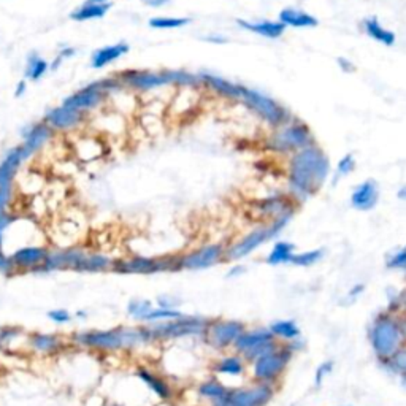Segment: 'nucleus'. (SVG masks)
<instances>
[{
	"label": "nucleus",
	"mask_w": 406,
	"mask_h": 406,
	"mask_svg": "<svg viewBox=\"0 0 406 406\" xmlns=\"http://www.w3.org/2000/svg\"><path fill=\"white\" fill-rule=\"evenodd\" d=\"M200 80L205 81L211 89L219 92V94H223L225 97H232V98H241V86L239 84L230 83V81L219 78L216 77V75H211V73H202Z\"/></svg>",
	"instance_id": "obj_33"
},
{
	"label": "nucleus",
	"mask_w": 406,
	"mask_h": 406,
	"mask_svg": "<svg viewBox=\"0 0 406 406\" xmlns=\"http://www.w3.org/2000/svg\"><path fill=\"white\" fill-rule=\"evenodd\" d=\"M379 365L387 373L398 376L400 379H406V343L400 346L386 361L379 362Z\"/></svg>",
	"instance_id": "obj_34"
},
{
	"label": "nucleus",
	"mask_w": 406,
	"mask_h": 406,
	"mask_svg": "<svg viewBox=\"0 0 406 406\" xmlns=\"http://www.w3.org/2000/svg\"><path fill=\"white\" fill-rule=\"evenodd\" d=\"M405 295H406V287H405Z\"/></svg>",
	"instance_id": "obj_60"
},
{
	"label": "nucleus",
	"mask_w": 406,
	"mask_h": 406,
	"mask_svg": "<svg viewBox=\"0 0 406 406\" xmlns=\"http://www.w3.org/2000/svg\"><path fill=\"white\" fill-rule=\"evenodd\" d=\"M379 197L381 193L378 183H376L375 179L368 178L352 189L349 202L354 210L368 213L378 206Z\"/></svg>",
	"instance_id": "obj_23"
},
{
	"label": "nucleus",
	"mask_w": 406,
	"mask_h": 406,
	"mask_svg": "<svg viewBox=\"0 0 406 406\" xmlns=\"http://www.w3.org/2000/svg\"><path fill=\"white\" fill-rule=\"evenodd\" d=\"M363 29H365V32H367V36L370 38H373V40H376V42H379V43L386 45V46H392L393 43H396V40H397L396 33L382 27L379 24V21L376 18L365 20Z\"/></svg>",
	"instance_id": "obj_36"
},
{
	"label": "nucleus",
	"mask_w": 406,
	"mask_h": 406,
	"mask_svg": "<svg viewBox=\"0 0 406 406\" xmlns=\"http://www.w3.org/2000/svg\"><path fill=\"white\" fill-rule=\"evenodd\" d=\"M135 376L143 382L144 387L149 389V391L160 400V402L172 403L173 400H175L176 397L175 386H173L164 375H160L159 371L149 368L146 365H142V367H137Z\"/></svg>",
	"instance_id": "obj_18"
},
{
	"label": "nucleus",
	"mask_w": 406,
	"mask_h": 406,
	"mask_svg": "<svg viewBox=\"0 0 406 406\" xmlns=\"http://www.w3.org/2000/svg\"><path fill=\"white\" fill-rule=\"evenodd\" d=\"M280 22H283L284 26H291V27H316L319 24V21L308 13L301 10H294V8H284L280 13Z\"/></svg>",
	"instance_id": "obj_32"
},
{
	"label": "nucleus",
	"mask_w": 406,
	"mask_h": 406,
	"mask_svg": "<svg viewBox=\"0 0 406 406\" xmlns=\"http://www.w3.org/2000/svg\"><path fill=\"white\" fill-rule=\"evenodd\" d=\"M248 326L239 319H224V317H214L208 322L205 335H203L202 341L214 352L223 354L232 351L235 341L243 333Z\"/></svg>",
	"instance_id": "obj_7"
},
{
	"label": "nucleus",
	"mask_w": 406,
	"mask_h": 406,
	"mask_svg": "<svg viewBox=\"0 0 406 406\" xmlns=\"http://www.w3.org/2000/svg\"><path fill=\"white\" fill-rule=\"evenodd\" d=\"M225 248L227 246L224 243H205V245L190 249L188 253L179 254L181 271L208 270L225 262Z\"/></svg>",
	"instance_id": "obj_11"
},
{
	"label": "nucleus",
	"mask_w": 406,
	"mask_h": 406,
	"mask_svg": "<svg viewBox=\"0 0 406 406\" xmlns=\"http://www.w3.org/2000/svg\"><path fill=\"white\" fill-rule=\"evenodd\" d=\"M73 54H75V50L73 48H66V50L59 51V54H57V57L54 59V62H53V66H51V68H53V70H57L61 63L63 61H66V59H68V57H72Z\"/></svg>",
	"instance_id": "obj_53"
},
{
	"label": "nucleus",
	"mask_w": 406,
	"mask_h": 406,
	"mask_svg": "<svg viewBox=\"0 0 406 406\" xmlns=\"http://www.w3.org/2000/svg\"><path fill=\"white\" fill-rule=\"evenodd\" d=\"M295 256V245L287 240H278L273 243V248L270 249L265 256V264L270 266L291 265Z\"/></svg>",
	"instance_id": "obj_29"
},
{
	"label": "nucleus",
	"mask_w": 406,
	"mask_h": 406,
	"mask_svg": "<svg viewBox=\"0 0 406 406\" xmlns=\"http://www.w3.org/2000/svg\"><path fill=\"white\" fill-rule=\"evenodd\" d=\"M241 98L248 103V105L253 107L254 112H256L260 118L265 119L270 126L276 127V129L287 123L289 119L287 110L278 105L273 98L246 88H241Z\"/></svg>",
	"instance_id": "obj_14"
},
{
	"label": "nucleus",
	"mask_w": 406,
	"mask_h": 406,
	"mask_svg": "<svg viewBox=\"0 0 406 406\" xmlns=\"http://www.w3.org/2000/svg\"><path fill=\"white\" fill-rule=\"evenodd\" d=\"M197 397L208 406H225L230 402L232 387L225 384L218 376H208V378L197 382L195 386Z\"/></svg>",
	"instance_id": "obj_19"
},
{
	"label": "nucleus",
	"mask_w": 406,
	"mask_h": 406,
	"mask_svg": "<svg viewBox=\"0 0 406 406\" xmlns=\"http://www.w3.org/2000/svg\"><path fill=\"white\" fill-rule=\"evenodd\" d=\"M153 301L146 299H133L127 305V315H129L133 321L137 322H144L148 313L153 310Z\"/></svg>",
	"instance_id": "obj_39"
},
{
	"label": "nucleus",
	"mask_w": 406,
	"mask_h": 406,
	"mask_svg": "<svg viewBox=\"0 0 406 406\" xmlns=\"http://www.w3.org/2000/svg\"><path fill=\"white\" fill-rule=\"evenodd\" d=\"M225 406H232V405H225Z\"/></svg>",
	"instance_id": "obj_61"
},
{
	"label": "nucleus",
	"mask_w": 406,
	"mask_h": 406,
	"mask_svg": "<svg viewBox=\"0 0 406 406\" xmlns=\"http://www.w3.org/2000/svg\"><path fill=\"white\" fill-rule=\"evenodd\" d=\"M248 273V266L241 262H234L227 271V278H240Z\"/></svg>",
	"instance_id": "obj_52"
},
{
	"label": "nucleus",
	"mask_w": 406,
	"mask_h": 406,
	"mask_svg": "<svg viewBox=\"0 0 406 406\" xmlns=\"http://www.w3.org/2000/svg\"><path fill=\"white\" fill-rule=\"evenodd\" d=\"M278 392V386L265 384V382L251 381L246 384L232 387L230 402L232 406H269L273 402Z\"/></svg>",
	"instance_id": "obj_12"
},
{
	"label": "nucleus",
	"mask_w": 406,
	"mask_h": 406,
	"mask_svg": "<svg viewBox=\"0 0 406 406\" xmlns=\"http://www.w3.org/2000/svg\"><path fill=\"white\" fill-rule=\"evenodd\" d=\"M96 121L98 123V132L107 133V135H119V133L126 130L124 114L114 112V110L100 113L96 118Z\"/></svg>",
	"instance_id": "obj_31"
},
{
	"label": "nucleus",
	"mask_w": 406,
	"mask_h": 406,
	"mask_svg": "<svg viewBox=\"0 0 406 406\" xmlns=\"http://www.w3.org/2000/svg\"><path fill=\"white\" fill-rule=\"evenodd\" d=\"M29 346L38 354H57L63 349V340L54 333H33L29 336Z\"/></svg>",
	"instance_id": "obj_28"
},
{
	"label": "nucleus",
	"mask_w": 406,
	"mask_h": 406,
	"mask_svg": "<svg viewBox=\"0 0 406 406\" xmlns=\"http://www.w3.org/2000/svg\"><path fill=\"white\" fill-rule=\"evenodd\" d=\"M144 3L148 5V7H153V8H160V7H164V5H167L170 0H143Z\"/></svg>",
	"instance_id": "obj_54"
},
{
	"label": "nucleus",
	"mask_w": 406,
	"mask_h": 406,
	"mask_svg": "<svg viewBox=\"0 0 406 406\" xmlns=\"http://www.w3.org/2000/svg\"><path fill=\"white\" fill-rule=\"evenodd\" d=\"M110 8H112V3H89V2H86L83 7L75 10L73 13H70V20L78 21V22L98 20V18H103Z\"/></svg>",
	"instance_id": "obj_35"
},
{
	"label": "nucleus",
	"mask_w": 406,
	"mask_h": 406,
	"mask_svg": "<svg viewBox=\"0 0 406 406\" xmlns=\"http://www.w3.org/2000/svg\"><path fill=\"white\" fill-rule=\"evenodd\" d=\"M121 81H123L124 88L137 92H151L156 89L164 88V86L170 84L165 72L164 73H153V72H138L129 70L121 75Z\"/></svg>",
	"instance_id": "obj_20"
},
{
	"label": "nucleus",
	"mask_w": 406,
	"mask_h": 406,
	"mask_svg": "<svg viewBox=\"0 0 406 406\" xmlns=\"http://www.w3.org/2000/svg\"><path fill=\"white\" fill-rule=\"evenodd\" d=\"M356 158H354L352 154H345L343 158L338 160V164H336V173H335V181L338 178H345V176H349L351 173L356 170Z\"/></svg>",
	"instance_id": "obj_45"
},
{
	"label": "nucleus",
	"mask_w": 406,
	"mask_h": 406,
	"mask_svg": "<svg viewBox=\"0 0 406 406\" xmlns=\"http://www.w3.org/2000/svg\"><path fill=\"white\" fill-rule=\"evenodd\" d=\"M84 113L78 112V110L68 108L66 105H61L48 112V114L45 116L43 123L48 124L54 132H73L81 124H84Z\"/></svg>",
	"instance_id": "obj_22"
},
{
	"label": "nucleus",
	"mask_w": 406,
	"mask_h": 406,
	"mask_svg": "<svg viewBox=\"0 0 406 406\" xmlns=\"http://www.w3.org/2000/svg\"><path fill=\"white\" fill-rule=\"evenodd\" d=\"M313 144V133L308 126L295 123L278 127L269 140V148L278 154H294Z\"/></svg>",
	"instance_id": "obj_10"
},
{
	"label": "nucleus",
	"mask_w": 406,
	"mask_h": 406,
	"mask_svg": "<svg viewBox=\"0 0 406 406\" xmlns=\"http://www.w3.org/2000/svg\"><path fill=\"white\" fill-rule=\"evenodd\" d=\"M269 330L271 335L275 336L278 343L283 345L291 343V341L297 340L301 336V330L297 321H294V319H278V321H273L270 324Z\"/></svg>",
	"instance_id": "obj_26"
},
{
	"label": "nucleus",
	"mask_w": 406,
	"mask_h": 406,
	"mask_svg": "<svg viewBox=\"0 0 406 406\" xmlns=\"http://www.w3.org/2000/svg\"><path fill=\"white\" fill-rule=\"evenodd\" d=\"M397 197L400 200H403V202H406V184H403L402 188L398 189V193H397Z\"/></svg>",
	"instance_id": "obj_58"
},
{
	"label": "nucleus",
	"mask_w": 406,
	"mask_h": 406,
	"mask_svg": "<svg viewBox=\"0 0 406 406\" xmlns=\"http://www.w3.org/2000/svg\"><path fill=\"white\" fill-rule=\"evenodd\" d=\"M276 232L273 225L270 223L259 224L256 227L248 230L246 234H243L240 239L225 245V262H240V260L251 256L253 253H256L260 246H264L265 243L276 239Z\"/></svg>",
	"instance_id": "obj_8"
},
{
	"label": "nucleus",
	"mask_w": 406,
	"mask_h": 406,
	"mask_svg": "<svg viewBox=\"0 0 406 406\" xmlns=\"http://www.w3.org/2000/svg\"><path fill=\"white\" fill-rule=\"evenodd\" d=\"M190 24L189 18H168V16H158L151 18L149 26L153 29H179Z\"/></svg>",
	"instance_id": "obj_43"
},
{
	"label": "nucleus",
	"mask_w": 406,
	"mask_h": 406,
	"mask_svg": "<svg viewBox=\"0 0 406 406\" xmlns=\"http://www.w3.org/2000/svg\"><path fill=\"white\" fill-rule=\"evenodd\" d=\"M183 313L179 310L172 308H162V306H153V310L148 313L146 319L143 324H153V322H162V321H170V319L179 317Z\"/></svg>",
	"instance_id": "obj_42"
},
{
	"label": "nucleus",
	"mask_w": 406,
	"mask_h": 406,
	"mask_svg": "<svg viewBox=\"0 0 406 406\" xmlns=\"http://www.w3.org/2000/svg\"><path fill=\"white\" fill-rule=\"evenodd\" d=\"M48 62H46L43 57H40L37 53H31L27 56V63H26V78L37 81L43 77V75L48 72Z\"/></svg>",
	"instance_id": "obj_38"
},
{
	"label": "nucleus",
	"mask_w": 406,
	"mask_h": 406,
	"mask_svg": "<svg viewBox=\"0 0 406 406\" xmlns=\"http://www.w3.org/2000/svg\"><path fill=\"white\" fill-rule=\"evenodd\" d=\"M386 311L392 313V315H400V313L406 311V295L405 289L398 291L396 287L387 289V308Z\"/></svg>",
	"instance_id": "obj_40"
},
{
	"label": "nucleus",
	"mask_w": 406,
	"mask_h": 406,
	"mask_svg": "<svg viewBox=\"0 0 406 406\" xmlns=\"http://www.w3.org/2000/svg\"><path fill=\"white\" fill-rule=\"evenodd\" d=\"M168 81L170 84H176L179 88H194L200 83V77H195V75H190L188 72L183 70H172V72H165Z\"/></svg>",
	"instance_id": "obj_41"
},
{
	"label": "nucleus",
	"mask_w": 406,
	"mask_h": 406,
	"mask_svg": "<svg viewBox=\"0 0 406 406\" xmlns=\"http://www.w3.org/2000/svg\"><path fill=\"white\" fill-rule=\"evenodd\" d=\"M210 371L227 384V379H245L249 375V365L240 354L227 351L214 359L210 365Z\"/></svg>",
	"instance_id": "obj_16"
},
{
	"label": "nucleus",
	"mask_w": 406,
	"mask_h": 406,
	"mask_svg": "<svg viewBox=\"0 0 406 406\" xmlns=\"http://www.w3.org/2000/svg\"><path fill=\"white\" fill-rule=\"evenodd\" d=\"M203 40H206V42H211V43H227V38L225 37L210 36V37H203Z\"/></svg>",
	"instance_id": "obj_57"
},
{
	"label": "nucleus",
	"mask_w": 406,
	"mask_h": 406,
	"mask_svg": "<svg viewBox=\"0 0 406 406\" xmlns=\"http://www.w3.org/2000/svg\"><path fill=\"white\" fill-rule=\"evenodd\" d=\"M27 89V84H26V80H22L18 83V86H16V97H21V96H24V92Z\"/></svg>",
	"instance_id": "obj_56"
},
{
	"label": "nucleus",
	"mask_w": 406,
	"mask_h": 406,
	"mask_svg": "<svg viewBox=\"0 0 406 406\" xmlns=\"http://www.w3.org/2000/svg\"><path fill=\"white\" fill-rule=\"evenodd\" d=\"M50 248L45 245H24L8 254L15 271H37L42 269L50 256Z\"/></svg>",
	"instance_id": "obj_17"
},
{
	"label": "nucleus",
	"mask_w": 406,
	"mask_h": 406,
	"mask_svg": "<svg viewBox=\"0 0 406 406\" xmlns=\"http://www.w3.org/2000/svg\"><path fill=\"white\" fill-rule=\"evenodd\" d=\"M299 203L289 194H273L253 203L251 211L254 216L264 223H270L273 219L287 213H297Z\"/></svg>",
	"instance_id": "obj_15"
},
{
	"label": "nucleus",
	"mask_w": 406,
	"mask_h": 406,
	"mask_svg": "<svg viewBox=\"0 0 406 406\" xmlns=\"http://www.w3.org/2000/svg\"><path fill=\"white\" fill-rule=\"evenodd\" d=\"M73 343L86 349L102 352L133 351L151 345L144 324L137 327H116L110 330H88L73 335Z\"/></svg>",
	"instance_id": "obj_2"
},
{
	"label": "nucleus",
	"mask_w": 406,
	"mask_h": 406,
	"mask_svg": "<svg viewBox=\"0 0 406 406\" xmlns=\"http://www.w3.org/2000/svg\"><path fill=\"white\" fill-rule=\"evenodd\" d=\"M295 354L287 345L278 343L275 349L249 363V379L280 387Z\"/></svg>",
	"instance_id": "obj_5"
},
{
	"label": "nucleus",
	"mask_w": 406,
	"mask_h": 406,
	"mask_svg": "<svg viewBox=\"0 0 406 406\" xmlns=\"http://www.w3.org/2000/svg\"><path fill=\"white\" fill-rule=\"evenodd\" d=\"M386 266L389 270L405 271L406 273V243L402 248H398L393 253L389 254L386 257Z\"/></svg>",
	"instance_id": "obj_44"
},
{
	"label": "nucleus",
	"mask_w": 406,
	"mask_h": 406,
	"mask_svg": "<svg viewBox=\"0 0 406 406\" xmlns=\"http://www.w3.org/2000/svg\"><path fill=\"white\" fill-rule=\"evenodd\" d=\"M48 317H50L53 322H56V324H68V322L72 321L70 311H68V310H63V308H59V310H51V311L48 313Z\"/></svg>",
	"instance_id": "obj_49"
},
{
	"label": "nucleus",
	"mask_w": 406,
	"mask_h": 406,
	"mask_svg": "<svg viewBox=\"0 0 406 406\" xmlns=\"http://www.w3.org/2000/svg\"><path fill=\"white\" fill-rule=\"evenodd\" d=\"M365 289H367V286H365L363 283H356L354 286H351L349 291H347L346 294V301L347 303H354V301H357L359 297H362V294L365 292Z\"/></svg>",
	"instance_id": "obj_50"
},
{
	"label": "nucleus",
	"mask_w": 406,
	"mask_h": 406,
	"mask_svg": "<svg viewBox=\"0 0 406 406\" xmlns=\"http://www.w3.org/2000/svg\"><path fill=\"white\" fill-rule=\"evenodd\" d=\"M113 271L123 275H158L176 273L181 271L179 254H164V256H132L114 260Z\"/></svg>",
	"instance_id": "obj_6"
},
{
	"label": "nucleus",
	"mask_w": 406,
	"mask_h": 406,
	"mask_svg": "<svg viewBox=\"0 0 406 406\" xmlns=\"http://www.w3.org/2000/svg\"><path fill=\"white\" fill-rule=\"evenodd\" d=\"M54 135V130L46 123H40L32 127H29L22 132V144L31 151L32 154H36L37 151L42 149L46 143H48Z\"/></svg>",
	"instance_id": "obj_25"
},
{
	"label": "nucleus",
	"mask_w": 406,
	"mask_h": 406,
	"mask_svg": "<svg viewBox=\"0 0 406 406\" xmlns=\"http://www.w3.org/2000/svg\"><path fill=\"white\" fill-rule=\"evenodd\" d=\"M239 26L245 31H249L256 36H262L265 38L276 40L283 37V33L286 32V27L283 22H273V21H260V22H249L245 20H239Z\"/></svg>",
	"instance_id": "obj_27"
},
{
	"label": "nucleus",
	"mask_w": 406,
	"mask_h": 406,
	"mask_svg": "<svg viewBox=\"0 0 406 406\" xmlns=\"http://www.w3.org/2000/svg\"><path fill=\"white\" fill-rule=\"evenodd\" d=\"M338 63H340V67L343 68L345 72H354V67H352V63L345 59V57H338Z\"/></svg>",
	"instance_id": "obj_55"
},
{
	"label": "nucleus",
	"mask_w": 406,
	"mask_h": 406,
	"mask_svg": "<svg viewBox=\"0 0 406 406\" xmlns=\"http://www.w3.org/2000/svg\"><path fill=\"white\" fill-rule=\"evenodd\" d=\"M129 51V45L126 43H116L108 45L103 48H98L94 54H92L91 66L94 68H103L110 66V63L118 61L119 57H123Z\"/></svg>",
	"instance_id": "obj_30"
},
{
	"label": "nucleus",
	"mask_w": 406,
	"mask_h": 406,
	"mask_svg": "<svg viewBox=\"0 0 406 406\" xmlns=\"http://www.w3.org/2000/svg\"><path fill=\"white\" fill-rule=\"evenodd\" d=\"M89 3H110L112 0H88Z\"/></svg>",
	"instance_id": "obj_59"
},
{
	"label": "nucleus",
	"mask_w": 406,
	"mask_h": 406,
	"mask_svg": "<svg viewBox=\"0 0 406 406\" xmlns=\"http://www.w3.org/2000/svg\"><path fill=\"white\" fill-rule=\"evenodd\" d=\"M32 153L24 144L10 149L7 156L0 162V188H15V179L21 165L32 158Z\"/></svg>",
	"instance_id": "obj_21"
},
{
	"label": "nucleus",
	"mask_w": 406,
	"mask_h": 406,
	"mask_svg": "<svg viewBox=\"0 0 406 406\" xmlns=\"http://www.w3.org/2000/svg\"><path fill=\"white\" fill-rule=\"evenodd\" d=\"M368 341L378 362L391 357L400 346L406 343V335L398 315L379 311L368 326Z\"/></svg>",
	"instance_id": "obj_3"
},
{
	"label": "nucleus",
	"mask_w": 406,
	"mask_h": 406,
	"mask_svg": "<svg viewBox=\"0 0 406 406\" xmlns=\"http://www.w3.org/2000/svg\"><path fill=\"white\" fill-rule=\"evenodd\" d=\"M210 319L203 316L183 315L170 321L144 324L151 345L158 343H175L181 340H200L205 335V330Z\"/></svg>",
	"instance_id": "obj_4"
},
{
	"label": "nucleus",
	"mask_w": 406,
	"mask_h": 406,
	"mask_svg": "<svg viewBox=\"0 0 406 406\" xmlns=\"http://www.w3.org/2000/svg\"><path fill=\"white\" fill-rule=\"evenodd\" d=\"M0 273L2 275L15 273V269H13V264H11V260H10V256L3 251V249H0Z\"/></svg>",
	"instance_id": "obj_51"
},
{
	"label": "nucleus",
	"mask_w": 406,
	"mask_h": 406,
	"mask_svg": "<svg viewBox=\"0 0 406 406\" xmlns=\"http://www.w3.org/2000/svg\"><path fill=\"white\" fill-rule=\"evenodd\" d=\"M156 303L158 306H162V308H172V310H179V306H181L183 300L175 297V295H159L158 300H156Z\"/></svg>",
	"instance_id": "obj_48"
},
{
	"label": "nucleus",
	"mask_w": 406,
	"mask_h": 406,
	"mask_svg": "<svg viewBox=\"0 0 406 406\" xmlns=\"http://www.w3.org/2000/svg\"><path fill=\"white\" fill-rule=\"evenodd\" d=\"M22 330L20 327H0V349L8 347L18 338Z\"/></svg>",
	"instance_id": "obj_46"
},
{
	"label": "nucleus",
	"mask_w": 406,
	"mask_h": 406,
	"mask_svg": "<svg viewBox=\"0 0 406 406\" xmlns=\"http://www.w3.org/2000/svg\"><path fill=\"white\" fill-rule=\"evenodd\" d=\"M88 251L80 246H66L51 249L50 256L46 259L40 273H51V271L73 270L78 273H84V264L88 259Z\"/></svg>",
	"instance_id": "obj_13"
},
{
	"label": "nucleus",
	"mask_w": 406,
	"mask_h": 406,
	"mask_svg": "<svg viewBox=\"0 0 406 406\" xmlns=\"http://www.w3.org/2000/svg\"><path fill=\"white\" fill-rule=\"evenodd\" d=\"M333 370H335V362L333 361H326V362H322L321 365H319V367L315 371V384H316V387L322 386L324 381H326V378H329V376L333 373Z\"/></svg>",
	"instance_id": "obj_47"
},
{
	"label": "nucleus",
	"mask_w": 406,
	"mask_h": 406,
	"mask_svg": "<svg viewBox=\"0 0 406 406\" xmlns=\"http://www.w3.org/2000/svg\"><path fill=\"white\" fill-rule=\"evenodd\" d=\"M324 256H326V251H324L322 248H315V249H308V251L295 253L291 265L301 266V269H308V266H315L321 262Z\"/></svg>",
	"instance_id": "obj_37"
},
{
	"label": "nucleus",
	"mask_w": 406,
	"mask_h": 406,
	"mask_svg": "<svg viewBox=\"0 0 406 406\" xmlns=\"http://www.w3.org/2000/svg\"><path fill=\"white\" fill-rule=\"evenodd\" d=\"M75 158L81 162H92L100 159L105 154V143L100 137L83 135L78 137V140L73 143Z\"/></svg>",
	"instance_id": "obj_24"
},
{
	"label": "nucleus",
	"mask_w": 406,
	"mask_h": 406,
	"mask_svg": "<svg viewBox=\"0 0 406 406\" xmlns=\"http://www.w3.org/2000/svg\"><path fill=\"white\" fill-rule=\"evenodd\" d=\"M330 175V159L317 144L291 156L287 164V194L301 205L322 189Z\"/></svg>",
	"instance_id": "obj_1"
},
{
	"label": "nucleus",
	"mask_w": 406,
	"mask_h": 406,
	"mask_svg": "<svg viewBox=\"0 0 406 406\" xmlns=\"http://www.w3.org/2000/svg\"><path fill=\"white\" fill-rule=\"evenodd\" d=\"M278 346V341L275 336L271 335L269 327H253L245 329L243 333L235 341L232 351L240 354L243 359L248 362V365L256 361V359L262 357L264 354L270 352Z\"/></svg>",
	"instance_id": "obj_9"
}]
</instances>
